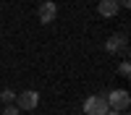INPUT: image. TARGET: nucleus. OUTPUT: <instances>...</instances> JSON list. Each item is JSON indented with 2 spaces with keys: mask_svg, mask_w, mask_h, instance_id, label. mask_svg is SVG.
Instances as JSON below:
<instances>
[{
  "mask_svg": "<svg viewBox=\"0 0 131 115\" xmlns=\"http://www.w3.org/2000/svg\"><path fill=\"white\" fill-rule=\"evenodd\" d=\"M105 99H107V107L115 110V112H126L128 110V105H131V94L126 89H110L105 94Z\"/></svg>",
  "mask_w": 131,
  "mask_h": 115,
  "instance_id": "1",
  "label": "nucleus"
},
{
  "mask_svg": "<svg viewBox=\"0 0 131 115\" xmlns=\"http://www.w3.org/2000/svg\"><path fill=\"white\" fill-rule=\"evenodd\" d=\"M105 115H121V112H115V110H107V112H105Z\"/></svg>",
  "mask_w": 131,
  "mask_h": 115,
  "instance_id": "11",
  "label": "nucleus"
},
{
  "mask_svg": "<svg viewBox=\"0 0 131 115\" xmlns=\"http://www.w3.org/2000/svg\"><path fill=\"white\" fill-rule=\"evenodd\" d=\"M121 115H128V112H121Z\"/></svg>",
  "mask_w": 131,
  "mask_h": 115,
  "instance_id": "12",
  "label": "nucleus"
},
{
  "mask_svg": "<svg viewBox=\"0 0 131 115\" xmlns=\"http://www.w3.org/2000/svg\"><path fill=\"white\" fill-rule=\"evenodd\" d=\"M107 110V99L100 97V94H92V97L84 99V115H105Z\"/></svg>",
  "mask_w": 131,
  "mask_h": 115,
  "instance_id": "4",
  "label": "nucleus"
},
{
  "mask_svg": "<svg viewBox=\"0 0 131 115\" xmlns=\"http://www.w3.org/2000/svg\"><path fill=\"white\" fill-rule=\"evenodd\" d=\"M118 10H121L118 0H100V5H97V13H100L102 18H113Z\"/></svg>",
  "mask_w": 131,
  "mask_h": 115,
  "instance_id": "6",
  "label": "nucleus"
},
{
  "mask_svg": "<svg viewBox=\"0 0 131 115\" xmlns=\"http://www.w3.org/2000/svg\"><path fill=\"white\" fill-rule=\"evenodd\" d=\"M118 5H121V8H128V5H131V0H118Z\"/></svg>",
  "mask_w": 131,
  "mask_h": 115,
  "instance_id": "10",
  "label": "nucleus"
},
{
  "mask_svg": "<svg viewBox=\"0 0 131 115\" xmlns=\"http://www.w3.org/2000/svg\"><path fill=\"white\" fill-rule=\"evenodd\" d=\"M3 115H21V110L16 107V105H5V110H3Z\"/></svg>",
  "mask_w": 131,
  "mask_h": 115,
  "instance_id": "9",
  "label": "nucleus"
},
{
  "mask_svg": "<svg viewBox=\"0 0 131 115\" xmlns=\"http://www.w3.org/2000/svg\"><path fill=\"white\" fill-rule=\"evenodd\" d=\"M105 50L110 52V55H123V58H128V39H126V34L121 31V34H110L107 37V42H105Z\"/></svg>",
  "mask_w": 131,
  "mask_h": 115,
  "instance_id": "3",
  "label": "nucleus"
},
{
  "mask_svg": "<svg viewBox=\"0 0 131 115\" xmlns=\"http://www.w3.org/2000/svg\"><path fill=\"white\" fill-rule=\"evenodd\" d=\"M37 16H39L42 24H52V21H55V16H58V5L52 3V0H45V3H39Z\"/></svg>",
  "mask_w": 131,
  "mask_h": 115,
  "instance_id": "5",
  "label": "nucleus"
},
{
  "mask_svg": "<svg viewBox=\"0 0 131 115\" xmlns=\"http://www.w3.org/2000/svg\"><path fill=\"white\" fill-rule=\"evenodd\" d=\"M0 99H3L5 105H13V102H16V92H10V89H3V92H0Z\"/></svg>",
  "mask_w": 131,
  "mask_h": 115,
  "instance_id": "7",
  "label": "nucleus"
},
{
  "mask_svg": "<svg viewBox=\"0 0 131 115\" xmlns=\"http://www.w3.org/2000/svg\"><path fill=\"white\" fill-rule=\"evenodd\" d=\"M37 105H39V92L26 89V92H18V94H16V107H18L21 112H31Z\"/></svg>",
  "mask_w": 131,
  "mask_h": 115,
  "instance_id": "2",
  "label": "nucleus"
},
{
  "mask_svg": "<svg viewBox=\"0 0 131 115\" xmlns=\"http://www.w3.org/2000/svg\"><path fill=\"white\" fill-rule=\"evenodd\" d=\"M118 73H121L123 79H128V76H131V66H128V60H123L121 66H118Z\"/></svg>",
  "mask_w": 131,
  "mask_h": 115,
  "instance_id": "8",
  "label": "nucleus"
}]
</instances>
